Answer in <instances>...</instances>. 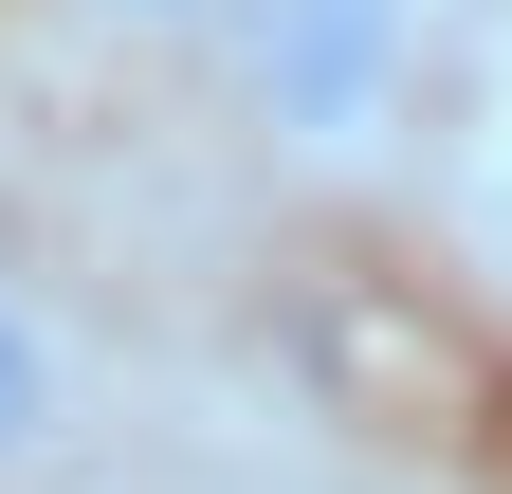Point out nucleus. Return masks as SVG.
Returning a JSON list of instances; mask_svg holds the SVG:
<instances>
[{"label":"nucleus","instance_id":"f257e3e1","mask_svg":"<svg viewBox=\"0 0 512 494\" xmlns=\"http://www.w3.org/2000/svg\"><path fill=\"white\" fill-rule=\"evenodd\" d=\"M458 37H476V0H238L202 55H220V110L275 183L366 202V183H403L439 147Z\"/></svg>","mask_w":512,"mask_h":494},{"label":"nucleus","instance_id":"f03ea898","mask_svg":"<svg viewBox=\"0 0 512 494\" xmlns=\"http://www.w3.org/2000/svg\"><path fill=\"white\" fill-rule=\"evenodd\" d=\"M439 183H458V238H476V275L512 293V0H476V37H458V110H439Z\"/></svg>","mask_w":512,"mask_h":494},{"label":"nucleus","instance_id":"7ed1b4c3","mask_svg":"<svg viewBox=\"0 0 512 494\" xmlns=\"http://www.w3.org/2000/svg\"><path fill=\"white\" fill-rule=\"evenodd\" d=\"M55 440H74V330H55V293L0 257V494L55 476Z\"/></svg>","mask_w":512,"mask_h":494},{"label":"nucleus","instance_id":"20e7f679","mask_svg":"<svg viewBox=\"0 0 512 494\" xmlns=\"http://www.w3.org/2000/svg\"><path fill=\"white\" fill-rule=\"evenodd\" d=\"M55 19H74L92 55H202V37L238 19V0H55Z\"/></svg>","mask_w":512,"mask_h":494}]
</instances>
